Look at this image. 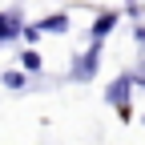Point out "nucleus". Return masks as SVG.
Wrapping results in <instances>:
<instances>
[{"label":"nucleus","instance_id":"obj_1","mask_svg":"<svg viewBox=\"0 0 145 145\" xmlns=\"http://www.w3.org/2000/svg\"><path fill=\"white\" fill-rule=\"evenodd\" d=\"M97 57H101L97 48H89V52H81V61H72V77H77V81H89V77H93V72H97Z\"/></svg>","mask_w":145,"mask_h":145},{"label":"nucleus","instance_id":"obj_2","mask_svg":"<svg viewBox=\"0 0 145 145\" xmlns=\"http://www.w3.org/2000/svg\"><path fill=\"white\" fill-rule=\"evenodd\" d=\"M129 85H133L129 77H117L113 85H109V93H105V97H109V101H113L117 109H125V101H129Z\"/></svg>","mask_w":145,"mask_h":145},{"label":"nucleus","instance_id":"obj_3","mask_svg":"<svg viewBox=\"0 0 145 145\" xmlns=\"http://www.w3.org/2000/svg\"><path fill=\"white\" fill-rule=\"evenodd\" d=\"M20 32V24H16V16H0V40H8V36Z\"/></svg>","mask_w":145,"mask_h":145},{"label":"nucleus","instance_id":"obj_4","mask_svg":"<svg viewBox=\"0 0 145 145\" xmlns=\"http://www.w3.org/2000/svg\"><path fill=\"white\" fill-rule=\"evenodd\" d=\"M113 24H117V16L109 12V16H101V20L93 24V36H105V32H113Z\"/></svg>","mask_w":145,"mask_h":145},{"label":"nucleus","instance_id":"obj_5","mask_svg":"<svg viewBox=\"0 0 145 145\" xmlns=\"http://www.w3.org/2000/svg\"><path fill=\"white\" fill-rule=\"evenodd\" d=\"M44 28H48V32H65V28H69V20H65V16H48Z\"/></svg>","mask_w":145,"mask_h":145},{"label":"nucleus","instance_id":"obj_6","mask_svg":"<svg viewBox=\"0 0 145 145\" xmlns=\"http://www.w3.org/2000/svg\"><path fill=\"white\" fill-rule=\"evenodd\" d=\"M4 85L8 89H24V72H4Z\"/></svg>","mask_w":145,"mask_h":145},{"label":"nucleus","instance_id":"obj_7","mask_svg":"<svg viewBox=\"0 0 145 145\" xmlns=\"http://www.w3.org/2000/svg\"><path fill=\"white\" fill-rule=\"evenodd\" d=\"M24 69L36 72V69H40V57H36V52H24Z\"/></svg>","mask_w":145,"mask_h":145}]
</instances>
